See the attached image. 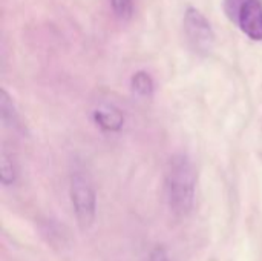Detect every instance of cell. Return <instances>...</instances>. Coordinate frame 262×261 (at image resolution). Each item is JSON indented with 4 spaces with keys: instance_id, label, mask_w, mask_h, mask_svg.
I'll return each mask as SVG.
<instances>
[{
    "instance_id": "1",
    "label": "cell",
    "mask_w": 262,
    "mask_h": 261,
    "mask_svg": "<svg viewBox=\"0 0 262 261\" xmlns=\"http://www.w3.org/2000/svg\"><path fill=\"white\" fill-rule=\"evenodd\" d=\"M196 191V172L192 160L186 154L170 157L166 168V195L172 212L187 217L193 209Z\"/></svg>"
},
{
    "instance_id": "2",
    "label": "cell",
    "mask_w": 262,
    "mask_h": 261,
    "mask_svg": "<svg viewBox=\"0 0 262 261\" xmlns=\"http://www.w3.org/2000/svg\"><path fill=\"white\" fill-rule=\"evenodd\" d=\"M71 202L80 229H89L97 215V194L88 174L75 171L71 175Z\"/></svg>"
},
{
    "instance_id": "3",
    "label": "cell",
    "mask_w": 262,
    "mask_h": 261,
    "mask_svg": "<svg viewBox=\"0 0 262 261\" xmlns=\"http://www.w3.org/2000/svg\"><path fill=\"white\" fill-rule=\"evenodd\" d=\"M183 23H184V32L187 35L192 49L201 55H209L215 46L216 37L206 15L200 9L189 6L184 12Z\"/></svg>"
},
{
    "instance_id": "4",
    "label": "cell",
    "mask_w": 262,
    "mask_h": 261,
    "mask_svg": "<svg viewBox=\"0 0 262 261\" xmlns=\"http://www.w3.org/2000/svg\"><path fill=\"white\" fill-rule=\"evenodd\" d=\"M252 40H262V0H243L229 17Z\"/></svg>"
},
{
    "instance_id": "5",
    "label": "cell",
    "mask_w": 262,
    "mask_h": 261,
    "mask_svg": "<svg viewBox=\"0 0 262 261\" xmlns=\"http://www.w3.org/2000/svg\"><path fill=\"white\" fill-rule=\"evenodd\" d=\"M94 122L97 123V126H100L104 131L117 132L123 128L124 117L117 108L104 106V108H100L94 112Z\"/></svg>"
},
{
    "instance_id": "6",
    "label": "cell",
    "mask_w": 262,
    "mask_h": 261,
    "mask_svg": "<svg viewBox=\"0 0 262 261\" xmlns=\"http://www.w3.org/2000/svg\"><path fill=\"white\" fill-rule=\"evenodd\" d=\"M0 115H2V122L5 126L9 128H17L18 126V115L15 111V106L11 100V97L8 95V92L5 89H2V98H0Z\"/></svg>"
},
{
    "instance_id": "7",
    "label": "cell",
    "mask_w": 262,
    "mask_h": 261,
    "mask_svg": "<svg viewBox=\"0 0 262 261\" xmlns=\"http://www.w3.org/2000/svg\"><path fill=\"white\" fill-rule=\"evenodd\" d=\"M130 86L141 97H150L154 94V88H155L152 77L144 71H138L132 75Z\"/></svg>"
},
{
    "instance_id": "8",
    "label": "cell",
    "mask_w": 262,
    "mask_h": 261,
    "mask_svg": "<svg viewBox=\"0 0 262 261\" xmlns=\"http://www.w3.org/2000/svg\"><path fill=\"white\" fill-rule=\"evenodd\" d=\"M0 177H2V183L5 186L14 185L15 178H17V168L15 163L12 160V155H9L6 151L2 152V162H0Z\"/></svg>"
},
{
    "instance_id": "9",
    "label": "cell",
    "mask_w": 262,
    "mask_h": 261,
    "mask_svg": "<svg viewBox=\"0 0 262 261\" xmlns=\"http://www.w3.org/2000/svg\"><path fill=\"white\" fill-rule=\"evenodd\" d=\"M112 9L121 20H129L134 12V2L132 0H111Z\"/></svg>"
},
{
    "instance_id": "10",
    "label": "cell",
    "mask_w": 262,
    "mask_h": 261,
    "mask_svg": "<svg viewBox=\"0 0 262 261\" xmlns=\"http://www.w3.org/2000/svg\"><path fill=\"white\" fill-rule=\"evenodd\" d=\"M149 261H169L164 248H161V246L155 248V249L152 251V254H150V260Z\"/></svg>"
}]
</instances>
